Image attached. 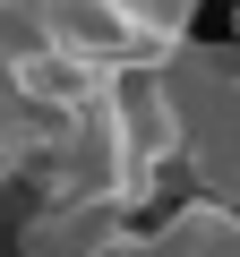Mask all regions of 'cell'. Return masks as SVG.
<instances>
[{
  "label": "cell",
  "instance_id": "cell-1",
  "mask_svg": "<svg viewBox=\"0 0 240 257\" xmlns=\"http://www.w3.org/2000/svg\"><path fill=\"white\" fill-rule=\"evenodd\" d=\"M26 257H146V231L129 206H111V197H86V189H52L26 231H18Z\"/></svg>",
  "mask_w": 240,
  "mask_h": 257
},
{
  "label": "cell",
  "instance_id": "cell-4",
  "mask_svg": "<svg viewBox=\"0 0 240 257\" xmlns=\"http://www.w3.org/2000/svg\"><path fill=\"white\" fill-rule=\"evenodd\" d=\"M231 52H240V18H231Z\"/></svg>",
  "mask_w": 240,
  "mask_h": 257
},
{
  "label": "cell",
  "instance_id": "cell-3",
  "mask_svg": "<svg viewBox=\"0 0 240 257\" xmlns=\"http://www.w3.org/2000/svg\"><path fill=\"white\" fill-rule=\"evenodd\" d=\"M35 155H43V138H35V120H26L18 103H0V189H9V180H18L26 163H35Z\"/></svg>",
  "mask_w": 240,
  "mask_h": 257
},
{
  "label": "cell",
  "instance_id": "cell-2",
  "mask_svg": "<svg viewBox=\"0 0 240 257\" xmlns=\"http://www.w3.org/2000/svg\"><path fill=\"white\" fill-rule=\"evenodd\" d=\"M146 257H240V206L231 197H189L146 231Z\"/></svg>",
  "mask_w": 240,
  "mask_h": 257
}]
</instances>
